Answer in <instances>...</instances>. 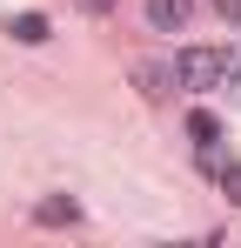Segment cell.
I'll use <instances>...</instances> for the list:
<instances>
[{"label": "cell", "mask_w": 241, "mask_h": 248, "mask_svg": "<svg viewBox=\"0 0 241 248\" xmlns=\"http://www.w3.org/2000/svg\"><path fill=\"white\" fill-rule=\"evenodd\" d=\"M228 61L235 54H221V47H181L174 54V87H195V94L228 87Z\"/></svg>", "instance_id": "cell-1"}, {"label": "cell", "mask_w": 241, "mask_h": 248, "mask_svg": "<svg viewBox=\"0 0 241 248\" xmlns=\"http://www.w3.org/2000/svg\"><path fill=\"white\" fill-rule=\"evenodd\" d=\"M195 20V0H148V27L154 34H181Z\"/></svg>", "instance_id": "cell-2"}, {"label": "cell", "mask_w": 241, "mask_h": 248, "mask_svg": "<svg viewBox=\"0 0 241 248\" xmlns=\"http://www.w3.org/2000/svg\"><path fill=\"white\" fill-rule=\"evenodd\" d=\"M34 221H40V228H74L80 202H74V195H47V202H34Z\"/></svg>", "instance_id": "cell-3"}, {"label": "cell", "mask_w": 241, "mask_h": 248, "mask_svg": "<svg viewBox=\"0 0 241 248\" xmlns=\"http://www.w3.org/2000/svg\"><path fill=\"white\" fill-rule=\"evenodd\" d=\"M7 34H14L20 47H40L47 34H54V27H47V14H14V27H7Z\"/></svg>", "instance_id": "cell-4"}, {"label": "cell", "mask_w": 241, "mask_h": 248, "mask_svg": "<svg viewBox=\"0 0 241 248\" xmlns=\"http://www.w3.org/2000/svg\"><path fill=\"white\" fill-rule=\"evenodd\" d=\"M214 181H221V195L241 208V161H214Z\"/></svg>", "instance_id": "cell-5"}, {"label": "cell", "mask_w": 241, "mask_h": 248, "mask_svg": "<svg viewBox=\"0 0 241 248\" xmlns=\"http://www.w3.org/2000/svg\"><path fill=\"white\" fill-rule=\"evenodd\" d=\"M214 14H221V20H235V27H241V0H214Z\"/></svg>", "instance_id": "cell-6"}, {"label": "cell", "mask_w": 241, "mask_h": 248, "mask_svg": "<svg viewBox=\"0 0 241 248\" xmlns=\"http://www.w3.org/2000/svg\"><path fill=\"white\" fill-rule=\"evenodd\" d=\"M120 0H80V14H114Z\"/></svg>", "instance_id": "cell-7"}]
</instances>
